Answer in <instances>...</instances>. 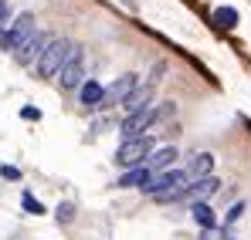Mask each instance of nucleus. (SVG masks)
Segmentation results:
<instances>
[{
	"instance_id": "f257e3e1",
	"label": "nucleus",
	"mask_w": 251,
	"mask_h": 240,
	"mask_svg": "<svg viewBox=\"0 0 251 240\" xmlns=\"http://www.w3.org/2000/svg\"><path fill=\"white\" fill-rule=\"evenodd\" d=\"M68 51H72V41H65V38L48 41V47L38 54V78H54L61 71V65L68 61Z\"/></svg>"
},
{
	"instance_id": "f03ea898",
	"label": "nucleus",
	"mask_w": 251,
	"mask_h": 240,
	"mask_svg": "<svg viewBox=\"0 0 251 240\" xmlns=\"http://www.w3.org/2000/svg\"><path fill=\"white\" fill-rule=\"evenodd\" d=\"M180 186H187V173H183V169H163V173H156V176H150V179L143 183V193L163 200L170 193H176Z\"/></svg>"
},
{
	"instance_id": "7ed1b4c3",
	"label": "nucleus",
	"mask_w": 251,
	"mask_h": 240,
	"mask_svg": "<svg viewBox=\"0 0 251 240\" xmlns=\"http://www.w3.org/2000/svg\"><path fill=\"white\" fill-rule=\"evenodd\" d=\"M150 153H153V139H150V135H136V139H126L123 146H119L116 162H119L123 169H136V166L146 162Z\"/></svg>"
},
{
	"instance_id": "20e7f679",
	"label": "nucleus",
	"mask_w": 251,
	"mask_h": 240,
	"mask_svg": "<svg viewBox=\"0 0 251 240\" xmlns=\"http://www.w3.org/2000/svg\"><path fill=\"white\" fill-rule=\"evenodd\" d=\"M82 81H85L82 47H78V44H72V51H68V61H65V65H61V71H58V85H61V91H75Z\"/></svg>"
},
{
	"instance_id": "39448f33",
	"label": "nucleus",
	"mask_w": 251,
	"mask_h": 240,
	"mask_svg": "<svg viewBox=\"0 0 251 240\" xmlns=\"http://www.w3.org/2000/svg\"><path fill=\"white\" fill-rule=\"evenodd\" d=\"M27 34H34V14H31V10H24V14H17V17L10 21V27L0 34V51H14Z\"/></svg>"
},
{
	"instance_id": "423d86ee",
	"label": "nucleus",
	"mask_w": 251,
	"mask_h": 240,
	"mask_svg": "<svg viewBox=\"0 0 251 240\" xmlns=\"http://www.w3.org/2000/svg\"><path fill=\"white\" fill-rule=\"evenodd\" d=\"M217 179L214 176H204V179H197V183H190V186H180L176 193H170V196H163L160 203H176V200H194V203H204L210 196V193H217Z\"/></svg>"
},
{
	"instance_id": "0eeeda50",
	"label": "nucleus",
	"mask_w": 251,
	"mask_h": 240,
	"mask_svg": "<svg viewBox=\"0 0 251 240\" xmlns=\"http://www.w3.org/2000/svg\"><path fill=\"white\" fill-rule=\"evenodd\" d=\"M48 41H51V34H44V31L27 34V38L14 47V61H17V65H34V61H38V54L48 47Z\"/></svg>"
},
{
	"instance_id": "6e6552de",
	"label": "nucleus",
	"mask_w": 251,
	"mask_h": 240,
	"mask_svg": "<svg viewBox=\"0 0 251 240\" xmlns=\"http://www.w3.org/2000/svg\"><path fill=\"white\" fill-rule=\"evenodd\" d=\"M136 85H139V78H136L132 71H129V75H123V78H116L109 88H102V102H99V105H102V109H112V105L126 102V98H129V91H132Z\"/></svg>"
},
{
	"instance_id": "1a4fd4ad",
	"label": "nucleus",
	"mask_w": 251,
	"mask_h": 240,
	"mask_svg": "<svg viewBox=\"0 0 251 240\" xmlns=\"http://www.w3.org/2000/svg\"><path fill=\"white\" fill-rule=\"evenodd\" d=\"M150 125H156V109H153V105L143 109V112H132V115L123 122V139H136V135H143V129H150Z\"/></svg>"
},
{
	"instance_id": "9d476101",
	"label": "nucleus",
	"mask_w": 251,
	"mask_h": 240,
	"mask_svg": "<svg viewBox=\"0 0 251 240\" xmlns=\"http://www.w3.org/2000/svg\"><path fill=\"white\" fill-rule=\"evenodd\" d=\"M123 105H126V112H129V115H132V112L150 109V105H153V85H143V88L136 85V88L129 91V98H126Z\"/></svg>"
},
{
	"instance_id": "9b49d317",
	"label": "nucleus",
	"mask_w": 251,
	"mask_h": 240,
	"mask_svg": "<svg viewBox=\"0 0 251 240\" xmlns=\"http://www.w3.org/2000/svg\"><path fill=\"white\" fill-rule=\"evenodd\" d=\"M78 98H82L85 109H99V102H102V85H99V81H82V85H78Z\"/></svg>"
},
{
	"instance_id": "f8f14e48",
	"label": "nucleus",
	"mask_w": 251,
	"mask_h": 240,
	"mask_svg": "<svg viewBox=\"0 0 251 240\" xmlns=\"http://www.w3.org/2000/svg\"><path fill=\"white\" fill-rule=\"evenodd\" d=\"M150 176H153V173H150L146 166H136V169H126V176L116 183V186H123V190H129V186H143Z\"/></svg>"
},
{
	"instance_id": "ddd939ff",
	"label": "nucleus",
	"mask_w": 251,
	"mask_h": 240,
	"mask_svg": "<svg viewBox=\"0 0 251 240\" xmlns=\"http://www.w3.org/2000/svg\"><path fill=\"white\" fill-rule=\"evenodd\" d=\"M176 159V149L173 146H163V149H156V153H150V162H146V169L153 173V169H163L170 162Z\"/></svg>"
},
{
	"instance_id": "4468645a",
	"label": "nucleus",
	"mask_w": 251,
	"mask_h": 240,
	"mask_svg": "<svg viewBox=\"0 0 251 240\" xmlns=\"http://www.w3.org/2000/svg\"><path fill=\"white\" fill-rule=\"evenodd\" d=\"M210 169H214V156H210V153H201V156H194V162H190V176L204 179V176H210Z\"/></svg>"
},
{
	"instance_id": "2eb2a0df",
	"label": "nucleus",
	"mask_w": 251,
	"mask_h": 240,
	"mask_svg": "<svg viewBox=\"0 0 251 240\" xmlns=\"http://www.w3.org/2000/svg\"><path fill=\"white\" fill-rule=\"evenodd\" d=\"M214 24L224 27V31H231V27L238 24V10H234V7H217V10H214Z\"/></svg>"
},
{
	"instance_id": "dca6fc26",
	"label": "nucleus",
	"mask_w": 251,
	"mask_h": 240,
	"mask_svg": "<svg viewBox=\"0 0 251 240\" xmlns=\"http://www.w3.org/2000/svg\"><path fill=\"white\" fill-rule=\"evenodd\" d=\"M194 220H197L204 230H210V227L217 223V217H214V210H210L207 203H194Z\"/></svg>"
},
{
	"instance_id": "f3484780",
	"label": "nucleus",
	"mask_w": 251,
	"mask_h": 240,
	"mask_svg": "<svg viewBox=\"0 0 251 240\" xmlns=\"http://www.w3.org/2000/svg\"><path fill=\"white\" fill-rule=\"evenodd\" d=\"M21 203H24V210H27V213H34V217H41V213H44V206L34 200L31 193H24V196H21Z\"/></svg>"
},
{
	"instance_id": "a211bd4d",
	"label": "nucleus",
	"mask_w": 251,
	"mask_h": 240,
	"mask_svg": "<svg viewBox=\"0 0 251 240\" xmlns=\"http://www.w3.org/2000/svg\"><path fill=\"white\" fill-rule=\"evenodd\" d=\"M72 217H75V206L72 203H61L58 206V223H72Z\"/></svg>"
},
{
	"instance_id": "6ab92c4d",
	"label": "nucleus",
	"mask_w": 251,
	"mask_h": 240,
	"mask_svg": "<svg viewBox=\"0 0 251 240\" xmlns=\"http://www.w3.org/2000/svg\"><path fill=\"white\" fill-rule=\"evenodd\" d=\"M0 176L3 179H21V169L17 166H0Z\"/></svg>"
},
{
	"instance_id": "aec40b11",
	"label": "nucleus",
	"mask_w": 251,
	"mask_h": 240,
	"mask_svg": "<svg viewBox=\"0 0 251 240\" xmlns=\"http://www.w3.org/2000/svg\"><path fill=\"white\" fill-rule=\"evenodd\" d=\"M21 115H24L27 122H38V119H41V112H38V109H31V105H27V109H21Z\"/></svg>"
},
{
	"instance_id": "412c9836",
	"label": "nucleus",
	"mask_w": 251,
	"mask_h": 240,
	"mask_svg": "<svg viewBox=\"0 0 251 240\" xmlns=\"http://www.w3.org/2000/svg\"><path fill=\"white\" fill-rule=\"evenodd\" d=\"M201 240H224V237H221V234H214V227H210V230H207V234H204Z\"/></svg>"
}]
</instances>
